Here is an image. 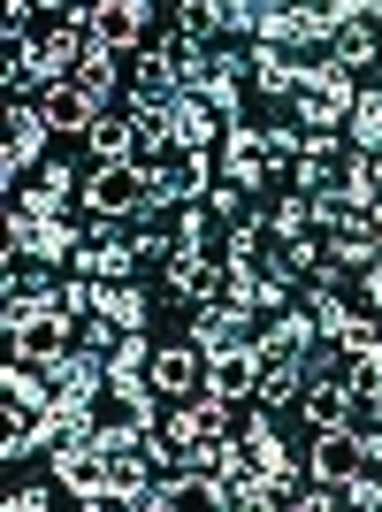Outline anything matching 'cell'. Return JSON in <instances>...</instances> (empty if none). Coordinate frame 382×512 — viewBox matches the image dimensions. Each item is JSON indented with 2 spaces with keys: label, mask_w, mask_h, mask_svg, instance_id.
<instances>
[{
  "label": "cell",
  "mask_w": 382,
  "mask_h": 512,
  "mask_svg": "<svg viewBox=\"0 0 382 512\" xmlns=\"http://www.w3.org/2000/svg\"><path fill=\"white\" fill-rule=\"evenodd\" d=\"M352 100H360L352 69H337L329 54H314V62H306V77H298V92H291L298 130H344V123H352Z\"/></svg>",
  "instance_id": "cell-1"
},
{
  "label": "cell",
  "mask_w": 382,
  "mask_h": 512,
  "mask_svg": "<svg viewBox=\"0 0 382 512\" xmlns=\"http://www.w3.org/2000/svg\"><path fill=\"white\" fill-rule=\"evenodd\" d=\"M85 214H123V222H138V214H153V184L130 169V161H92Z\"/></svg>",
  "instance_id": "cell-2"
},
{
  "label": "cell",
  "mask_w": 382,
  "mask_h": 512,
  "mask_svg": "<svg viewBox=\"0 0 382 512\" xmlns=\"http://www.w3.org/2000/svg\"><path fill=\"white\" fill-rule=\"evenodd\" d=\"M54 490H69L85 512H100V497H107V451H100V436H62V444H54Z\"/></svg>",
  "instance_id": "cell-3"
},
{
  "label": "cell",
  "mask_w": 382,
  "mask_h": 512,
  "mask_svg": "<svg viewBox=\"0 0 382 512\" xmlns=\"http://www.w3.org/2000/svg\"><path fill=\"white\" fill-rule=\"evenodd\" d=\"M8 344H16V360L62 367L69 352H77V314H69V306H39V314H23L16 329H8Z\"/></svg>",
  "instance_id": "cell-4"
},
{
  "label": "cell",
  "mask_w": 382,
  "mask_h": 512,
  "mask_svg": "<svg viewBox=\"0 0 382 512\" xmlns=\"http://www.w3.org/2000/svg\"><path fill=\"white\" fill-rule=\"evenodd\" d=\"M46 138H54V123H46L39 100L8 107V146H0V184H8V192H16V176H31L46 161Z\"/></svg>",
  "instance_id": "cell-5"
},
{
  "label": "cell",
  "mask_w": 382,
  "mask_h": 512,
  "mask_svg": "<svg viewBox=\"0 0 382 512\" xmlns=\"http://www.w3.org/2000/svg\"><path fill=\"white\" fill-rule=\"evenodd\" d=\"M85 245V237L69 230V214H23V207H8V253H31V260H69Z\"/></svg>",
  "instance_id": "cell-6"
},
{
  "label": "cell",
  "mask_w": 382,
  "mask_h": 512,
  "mask_svg": "<svg viewBox=\"0 0 382 512\" xmlns=\"http://www.w3.org/2000/svg\"><path fill=\"white\" fill-rule=\"evenodd\" d=\"M352 474H360V421L314 428V444H306V482H321V490H344Z\"/></svg>",
  "instance_id": "cell-7"
},
{
  "label": "cell",
  "mask_w": 382,
  "mask_h": 512,
  "mask_svg": "<svg viewBox=\"0 0 382 512\" xmlns=\"http://www.w3.org/2000/svg\"><path fill=\"white\" fill-rule=\"evenodd\" d=\"M207 352H199V344H161V352H153V367H146V383L161 390V398H169V406H184V398H199V390H207Z\"/></svg>",
  "instance_id": "cell-8"
},
{
  "label": "cell",
  "mask_w": 382,
  "mask_h": 512,
  "mask_svg": "<svg viewBox=\"0 0 382 512\" xmlns=\"http://www.w3.org/2000/svg\"><path fill=\"white\" fill-rule=\"evenodd\" d=\"M207 192H214V161L199 146H184L169 169L153 176V214L161 207H207Z\"/></svg>",
  "instance_id": "cell-9"
},
{
  "label": "cell",
  "mask_w": 382,
  "mask_h": 512,
  "mask_svg": "<svg viewBox=\"0 0 382 512\" xmlns=\"http://www.w3.org/2000/svg\"><path fill=\"white\" fill-rule=\"evenodd\" d=\"M314 344H321L314 314H276L253 337V352H260V367H306V360H314Z\"/></svg>",
  "instance_id": "cell-10"
},
{
  "label": "cell",
  "mask_w": 382,
  "mask_h": 512,
  "mask_svg": "<svg viewBox=\"0 0 382 512\" xmlns=\"http://www.w3.org/2000/svg\"><path fill=\"white\" fill-rule=\"evenodd\" d=\"M62 291H69V283L46 276V260H39V268H23V276L8 268V283H0V329H16V321L39 314V306H62Z\"/></svg>",
  "instance_id": "cell-11"
},
{
  "label": "cell",
  "mask_w": 382,
  "mask_h": 512,
  "mask_svg": "<svg viewBox=\"0 0 382 512\" xmlns=\"http://www.w3.org/2000/svg\"><path fill=\"white\" fill-rule=\"evenodd\" d=\"M0 406L8 413H54V367L8 352V367H0Z\"/></svg>",
  "instance_id": "cell-12"
},
{
  "label": "cell",
  "mask_w": 382,
  "mask_h": 512,
  "mask_svg": "<svg viewBox=\"0 0 382 512\" xmlns=\"http://www.w3.org/2000/svg\"><path fill=\"white\" fill-rule=\"evenodd\" d=\"M138 39H146V0H92V46L138 54Z\"/></svg>",
  "instance_id": "cell-13"
},
{
  "label": "cell",
  "mask_w": 382,
  "mask_h": 512,
  "mask_svg": "<svg viewBox=\"0 0 382 512\" xmlns=\"http://www.w3.org/2000/svg\"><path fill=\"white\" fill-rule=\"evenodd\" d=\"M337 69H367V62H382V16H367V8H352V16L329 31V46H321Z\"/></svg>",
  "instance_id": "cell-14"
},
{
  "label": "cell",
  "mask_w": 382,
  "mask_h": 512,
  "mask_svg": "<svg viewBox=\"0 0 382 512\" xmlns=\"http://www.w3.org/2000/svg\"><path fill=\"white\" fill-rule=\"evenodd\" d=\"M276 169V153H268V130H222V176L230 184H245V192H260V176Z\"/></svg>",
  "instance_id": "cell-15"
},
{
  "label": "cell",
  "mask_w": 382,
  "mask_h": 512,
  "mask_svg": "<svg viewBox=\"0 0 382 512\" xmlns=\"http://www.w3.org/2000/svg\"><path fill=\"white\" fill-rule=\"evenodd\" d=\"M176 153H184V146H176L169 115H130V153H123V161H130V169H138V176H146V184H153V176H161V169H169Z\"/></svg>",
  "instance_id": "cell-16"
},
{
  "label": "cell",
  "mask_w": 382,
  "mask_h": 512,
  "mask_svg": "<svg viewBox=\"0 0 382 512\" xmlns=\"http://www.w3.org/2000/svg\"><path fill=\"white\" fill-rule=\"evenodd\" d=\"M298 413H306V428H344V421H360V390L344 375H321V383L298 390Z\"/></svg>",
  "instance_id": "cell-17"
},
{
  "label": "cell",
  "mask_w": 382,
  "mask_h": 512,
  "mask_svg": "<svg viewBox=\"0 0 382 512\" xmlns=\"http://www.w3.org/2000/svg\"><path fill=\"white\" fill-rule=\"evenodd\" d=\"M207 390H214V398H230V406H245V398L260 390V352H253V344H230V352H214Z\"/></svg>",
  "instance_id": "cell-18"
},
{
  "label": "cell",
  "mask_w": 382,
  "mask_h": 512,
  "mask_svg": "<svg viewBox=\"0 0 382 512\" xmlns=\"http://www.w3.org/2000/svg\"><path fill=\"white\" fill-rule=\"evenodd\" d=\"M39 107H46V123H54V130H77V138H85L92 115H100V100H92L77 77H54V85H39Z\"/></svg>",
  "instance_id": "cell-19"
},
{
  "label": "cell",
  "mask_w": 382,
  "mask_h": 512,
  "mask_svg": "<svg viewBox=\"0 0 382 512\" xmlns=\"http://www.w3.org/2000/svg\"><path fill=\"white\" fill-rule=\"evenodd\" d=\"M169 130H176V146H222V115H214L207 100H199V85H184L176 92V107H169Z\"/></svg>",
  "instance_id": "cell-20"
},
{
  "label": "cell",
  "mask_w": 382,
  "mask_h": 512,
  "mask_svg": "<svg viewBox=\"0 0 382 512\" xmlns=\"http://www.w3.org/2000/svg\"><path fill=\"white\" fill-rule=\"evenodd\" d=\"M92 314H107L115 329H146V291L138 283H107V276H92Z\"/></svg>",
  "instance_id": "cell-21"
},
{
  "label": "cell",
  "mask_w": 382,
  "mask_h": 512,
  "mask_svg": "<svg viewBox=\"0 0 382 512\" xmlns=\"http://www.w3.org/2000/svg\"><path fill=\"white\" fill-rule=\"evenodd\" d=\"M230 398H214V390H199V398H184L176 406V428H184L191 444H214V436H230Z\"/></svg>",
  "instance_id": "cell-22"
},
{
  "label": "cell",
  "mask_w": 382,
  "mask_h": 512,
  "mask_svg": "<svg viewBox=\"0 0 382 512\" xmlns=\"http://www.w3.org/2000/svg\"><path fill=\"white\" fill-rule=\"evenodd\" d=\"M169 291H176V299H199V306H207L214 291H222V260H207V253H176V260H169Z\"/></svg>",
  "instance_id": "cell-23"
},
{
  "label": "cell",
  "mask_w": 382,
  "mask_h": 512,
  "mask_svg": "<svg viewBox=\"0 0 382 512\" xmlns=\"http://www.w3.org/2000/svg\"><path fill=\"white\" fill-rule=\"evenodd\" d=\"M69 192H77V184H69L62 161H39V169H31V192H23L16 207L23 214H69Z\"/></svg>",
  "instance_id": "cell-24"
},
{
  "label": "cell",
  "mask_w": 382,
  "mask_h": 512,
  "mask_svg": "<svg viewBox=\"0 0 382 512\" xmlns=\"http://www.w3.org/2000/svg\"><path fill=\"white\" fill-rule=\"evenodd\" d=\"M253 77H260V92H276V100H291L306 69L291 62V46H268V39H253Z\"/></svg>",
  "instance_id": "cell-25"
},
{
  "label": "cell",
  "mask_w": 382,
  "mask_h": 512,
  "mask_svg": "<svg viewBox=\"0 0 382 512\" xmlns=\"http://www.w3.org/2000/svg\"><path fill=\"white\" fill-rule=\"evenodd\" d=\"M85 146H92V161H123L130 153V107L115 115V107H100L92 115V130H85Z\"/></svg>",
  "instance_id": "cell-26"
},
{
  "label": "cell",
  "mask_w": 382,
  "mask_h": 512,
  "mask_svg": "<svg viewBox=\"0 0 382 512\" xmlns=\"http://www.w3.org/2000/svg\"><path fill=\"white\" fill-rule=\"evenodd\" d=\"M306 375L314 367H260V413H283V406H298V390H306Z\"/></svg>",
  "instance_id": "cell-27"
},
{
  "label": "cell",
  "mask_w": 382,
  "mask_h": 512,
  "mask_svg": "<svg viewBox=\"0 0 382 512\" xmlns=\"http://www.w3.org/2000/svg\"><path fill=\"white\" fill-rule=\"evenodd\" d=\"M115 62H123V54H107V46H85V62H77V85L92 92V100H115Z\"/></svg>",
  "instance_id": "cell-28"
},
{
  "label": "cell",
  "mask_w": 382,
  "mask_h": 512,
  "mask_svg": "<svg viewBox=\"0 0 382 512\" xmlns=\"http://www.w3.org/2000/svg\"><path fill=\"white\" fill-rule=\"evenodd\" d=\"M306 299H314V306H306V314H314V329H321V344H337V337H344V329H352V306H344V299H337V291H306Z\"/></svg>",
  "instance_id": "cell-29"
},
{
  "label": "cell",
  "mask_w": 382,
  "mask_h": 512,
  "mask_svg": "<svg viewBox=\"0 0 382 512\" xmlns=\"http://www.w3.org/2000/svg\"><path fill=\"white\" fill-rule=\"evenodd\" d=\"M344 130H352V146H382V92H360Z\"/></svg>",
  "instance_id": "cell-30"
},
{
  "label": "cell",
  "mask_w": 382,
  "mask_h": 512,
  "mask_svg": "<svg viewBox=\"0 0 382 512\" xmlns=\"http://www.w3.org/2000/svg\"><path fill=\"white\" fill-rule=\"evenodd\" d=\"M130 245H138V260H176V230H161V222L130 230Z\"/></svg>",
  "instance_id": "cell-31"
},
{
  "label": "cell",
  "mask_w": 382,
  "mask_h": 512,
  "mask_svg": "<svg viewBox=\"0 0 382 512\" xmlns=\"http://www.w3.org/2000/svg\"><path fill=\"white\" fill-rule=\"evenodd\" d=\"M0 505H8V512H46V505H54V490H39V482H23V490H8Z\"/></svg>",
  "instance_id": "cell-32"
},
{
  "label": "cell",
  "mask_w": 382,
  "mask_h": 512,
  "mask_svg": "<svg viewBox=\"0 0 382 512\" xmlns=\"http://www.w3.org/2000/svg\"><path fill=\"white\" fill-rule=\"evenodd\" d=\"M360 283H367V306L382 314V260H367V268H360Z\"/></svg>",
  "instance_id": "cell-33"
}]
</instances>
